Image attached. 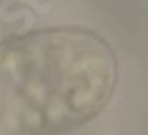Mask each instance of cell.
<instances>
[{"label": "cell", "instance_id": "6da1fadb", "mask_svg": "<svg viewBox=\"0 0 148 135\" xmlns=\"http://www.w3.org/2000/svg\"><path fill=\"white\" fill-rule=\"evenodd\" d=\"M115 83L117 56L88 29H37L0 44V106L12 125L73 124L104 106Z\"/></svg>", "mask_w": 148, "mask_h": 135}]
</instances>
